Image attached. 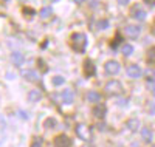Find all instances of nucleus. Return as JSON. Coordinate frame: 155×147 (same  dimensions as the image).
I'll return each mask as SVG.
<instances>
[{"label": "nucleus", "instance_id": "4", "mask_svg": "<svg viewBox=\"0 0 155 147\" xmlns=\"http://www.w3.org/2000/svg\"><path fill=\"white\" fill-rule=\"evenodd\" d=\"M76 135L81 139H90L92 132H90V129L87 127V124H78L76 126Z\"/></svg>", "mask_w": 155, "mask_h": 147}, {"label": "nucleus", "instance_id": "16", "mask_svg": "<svg viewBox=\"0 0 155 147\" xmlns=\"http://www.w3.org/2000/svg\"><path fill=\"white\" fill-rule=\"evenodd\" d=\"M87 99L90 102H99L101 101V95H99L98 91H88L87 93Z\"/></svg>", "mask_w": 155, "mask_h": 147}, {"label": "nucleus", "instance_id": "14", "mask_svg": "<svg viewBox=\"0 0 155 147\" xmlns=\"http://www.w3.org/2000/svg\"><path fill=\"white\" fill-rule=\"evenodd\" d=\"M106 112H107V109L104 105H98V107H95L93 109V115L96 116V118H99V119H102L106 116Z\"/></svg>", "mask_w": 155, "mask_h": 147}, {"label": "nucleus", "instance_id": "23", "mask_svg": "<svg viewBox=\"0 0 155 147\" xmlns=\"http://www.w3.org/2000/svg\"><path fill=\"white\" fill-rule=\"evenodd\" d=\"M64 82H65V79H64L62 76H54L53 77V84L54 85H62Z\"/></svg>", "mask_w": 155, "mask_h": 147}, {"label": "nucleus", "instance_id": "3", "mask_svg": "<svg viewBox=\"0 0 155 147\" xmlns=\"http://www.w3.org/2000/svg\"><path fill=\"white\" fill-rule=\"evenodd\" d=\"M141 33V26L140 25H127L124 28V34L129 37V39H137Z\"/></svg>", "mask_w": 155, "mask_h": 147}, {"label": "nucleus", "instance_id": "25", "mask_svg": "<svg viewBox=\"0 0 155 147\" xmlns=\"http://www.w3.org/2000/svg\"><path fill=\"white\" fill-rule=\"evenodd\" d=\"M19 116H20L22 119H27V118H28V115H27V113H25V112H22V110L19 112Z\"/></svg>", "mask_w": 155, "mask_h": 147}, {"label": "nucleus", "instance_id": "8", "mask_svg": "<svg viewBox=\"0 0 155 147\" xmlns=\"http://www.w3.org/2000/svg\"><path fill=\"white\" fill-rule=\"evenodd\" d=\"M130 16H132L135 20H144V19H146V11L141 9L140 6H134L132 11H130Z\"/></svg>", "mask_w": 155, "mask_h": 147}, {"label": "nucleus", "instance_id": "19", "mask_svg": "<svg viewBox=\"0 0 155 147\" xmlns=\"http://www.w3.org/2000/svg\"><path fill=\"white\" fill-rule=\"evenodd\" d=\"M121 53H123L124 56H130L132 53H134V47L129 45V44H124V45L121 47Z\"/></svg>", "mask_w": 155, "mask_h": 147}, {"label": "nucleus", "instance_id": "18", "mask_svg": "<svg viewBox=\"0 0 155 147\" xmlns=\"http://www.w3.org/2000/svg\"><path fill=\"white\" fill-rule=\"evenodd\" d=\"M141 136H143V141H146V142L152 141V130H149L147 127H144L143 130H141Z\"/></svg>", "mask_w": 155, "mask_h": 147}, {"label": "nucleus", "instance_id": "9", "mask_svg": "<svg viewBox=\"0 0 155 147\" xmlns=\"http://www.w3.org/2000/svg\"><path fill=\"white\" fill-rule=\"evenodd\" d=\"M22 76L27 79V81H30V82H37L39 81V73L34 71V70H25L22 73Z\"/></svg>", "mask_w": 155, "mask_h": 147}, {"label": "nucleus", "instance_id": "22", "mask_svg": "<svg viewBox=\"0 0 155 147\" xmlns=\"http://www.w3.org/2000/svg\"><path fill=\"white\" fill-rule=\"evenodd\" d=\"M45 127H47V129H54V127H56V121H54L53 118L47 119V121H45Z\"/></svg>", "mask_w": 155, "mask_h": 147}, {"label": "nucleus", "instance_id": "30", "mask_svg": "<svg viewBox=\"0 0 155 147\" xmlns=\"http://www.w3.org/2000/svg\"><path fill=\"white\" fill-rule=\"evenodd\" d=\"M153 95H155V87H153Z\"/></svg>", "mask_w": 155, "mask_h": 147}, {"label": "nucleus", "instance_id": "29", "mask_svg": "<svg viewBox=\"0 0 155 147\" xmlns=\"http://www.w3.org/2000/svg\"><path fill=\"white\" fill-rule=\"evenodd\" d=\"M74 3H78V5H82V3H84V0H74Z\"/></svg>", "mask_w": 155, "mask_h": 147}, {"label": "nucleus", "instance_id": "1", "mask_svg": "<svg viewBox=\"0 0 155 147\" xmlns=\"http://www.w3.org/2000/svg\"><path fill=\"white\" fill-rule=\"evenodd\" d=\"M71 45H73V48L76 51L82 53L85 50V47H87V37L84 34H81V33H74L71 36Z\"/></svg>", "mask_w": 155, "mask_h": 147}, {"label": "nucleus", "instance_id": "24", "mask_svg": "<svg viewBox=\"0 0 155 147\" xmlns=\"http://www.w3.org/2000/svg\"><path fill=\"white\" fill-rule=\"evenodd\" d=\"M109 26V22L107 20H101V22H98V30H106Z\"/></svg>", "mask_w": 155, "mask_h": 147}, {"label": "nucleus", "instance_id": "17", "mask_svg": "<svg viewBox=\"0 0 155 147\" xmlns=\"http://www.w3.org/2000/svg\"><path fill=\"white\" fill-rule=\"evenodd\" d=\"M127 129L132 130V132H137L140 129V121L138 119H129L127 121Z\"/></svg>", "mask_w": 155, "mask_h": 147}, {"label": "nucleus", "instance_id": "12", "mask_svg": "<svg viewBox=\"0 0 155 147\" xmlns=\"http://www.w3.org/2000/svg\"><path fill=\"white\" fill-rule=\"evenodd\" d=\"M11 60H12V64H14V65H22L23 64V60H25V57H23V54H22V53L20 51H14V53H12V54H11Z\"/></svg>", "mask_w": 155, "mask_h": 147}, {"label": "nucleus", "instance_id": "2", "mask_svg": "<svg viewBox=\"0 0 155 147\" xmlns=\"http://www.w3.org/2000/svg\"><path fill=\"white\" fill-rule=\"evenodd\" d=\"M104 88H106V91L109 93V95H112V96H118V95H121V93H123V84L120 81H115V79L109 81Z\"/></svg>", "mask_w": 155, "mask_h": 147}, {"label": "nucleus", "instance_id": "10", "mask_svg": "<svg viewBox=\"0 0 155 147\" xmlns=\"http://www.w3.org/2000/svg\"><path fill=\"white\" fill-rule=\"evenodd\" d=\"M84 71H85L87 76H95V73H96L95 64H93L92 60H85V62H84Z\"/></svg>", "mask_w": 155, "mask_h": 147}, {"label": "nucleus", "instance_id": "13", "mask_svg": "<svg viewBox=\"0 0 155 147\" xmlns=\"http://www.w3.org/2000/svg\"><path fill=\"white\" fill-rule=\"evenodd\" d=\"M28 99H30V102L41 101V99H42V91H41V90H31V91L28 93Z\"/></svg>", "mask_w": 155, "mask_h": 147}, {"label": "nucleus", "instance_id": "15", "mask_svg": "<svg viewBox=\"0 0 155 147\" xmlns=\"http://www.w3.org/2000/svg\"><path fill=\"white\" fill-rule=\"evenodd\" d=\"M51 14H53V9H51L50 6H44L41 11H39V17L41 19H48V17H51Z\"/></svg>", "mask_w": 155, "mask_h": 147}, {"label": "nucleus", "instance_id": "28", "mask_svg": "<svg viewBox=\"0 0 155 147\" xmlns=\"http://www.w3.org/2000/svg\"><path fill=\"white\" fill-rule=\"evenodd\" d=\"M98 129H99V130H106V126L101 122V124H98Z\"/></svg>", "mask_w": 155, "mask_h": 147}, {"label": "nucleus", "instance_id": "32", "mask_svg": "<svg viewBox=\"0 0 155 147\" xmlns=\"http://www.w3.org/2000/svg\"><path fill=\"white\" fill-rule=\"evenodd\" d=\"M152 147H155V145H152Z\"/></svg>", "mask_w": 155, "mask_h": 147}, {"label": "nucleus", "instance_id": "6", "mask_svg": "<svg viewBox=\"0 0 155 147\" xmlns=\"http://www.w3.org/2000/svg\"><path fill=\"white\" fill-rule=\"evenodd\" d=\"M104 68H106V73H107V74H116V73L120 71V62L109 60V62H106Z\"/></svg>", "mask_w": 155, "mask_h": 147}, {"label": "nucleus", "instance_id": "11", "mask_svg": "<svg viewBox=\"0 0 155 147\" xmlns=\"http://www.w3.org/2000/svg\"><path fill=\"white\" fill-rule=\"evenodd\" d=\"M74 99V93L70 90V88H65L62 91V102H65V104H71Z\"/></svg>", "mask_w": 155, "mask_h": 147}, {"label": "nucleus", "instance_id": "31", "mask_svg": "<svg viewBox=\"0 0 155 147\" xmlns=\"http://www.w3.org/2000/svg\"><path fill=\"white\" fill-rule=\"evenodd\" d=\"M53 2H59V0H53Z\"/></svg>", "mask_w": 155, "mask_h": 147}, {"label": "nucleus", "instance_id": "5", "mask_svg": "<svg viewBox=\"0 0 155 147\" xmlns=\"http://www.w3.org/2000/svg\"><path fill=\"white\" fill-rule=\"evenodd\" d=\"M54 147H71V139L67 135H58L54 138Z\"/></svg>", "mask_w": 155, "mask_h": 147}, {"label": "nucleus", "instance_id": "7", "mask_svg": "<svg viewBox=\"0 0 155 147\" xmlns=\"http://www.w3.org/2000/svg\"><path fill=\"white\" fill-rule=\"evenodd\" d=\"M127 74H129V77H132V79H138V77L143 76V70L135 64V65H130L127 68Z\"/></svg>", "mask_w": 155, "mask_h": 147}, {"label": "nucleus", "instance_id": "21", "mask_svg": "<svg viewBox=\"0 0 155 147\" xmlns=\"http://www.w3.org/2000/svg\"><path fill=\"white\" fill-rule=\"evenodd\" d=\"M42 142H44V139L41 136H36L31 142V147H42Z\"/></svg>", "mask_w": 155, "mask_h": 147}, {"label": "nucleus", "instance_id": "20", "mask_svg": "<svg viewBox=\"0 0 155 147\" xmlns=\"http://www.w3.org/2000/svg\"><path fill=\"white\" fill-rule=\"evenodd\" d=\"M147 62L155 64V47L149 48V51H147Z\"/></svg>", "mask_w": 155, "mask_h": 147}, {"label": "nucleus", "instance_id": "27", "mask_svg": "<svg viewBox=\"0 0 155 147\" xmlns=\"http://www.w3.org/2000/svg\"><path fill=\"white\" fill-rule=\"evenodd\" d=\"M118 3H120V5H127L129 0H118Z\"/></svg>", "mask_w": 155, "mask_h": 147}, {"label": "nucleus", "instance_id": "26", "mask_svg": "<svg viewBox=\"0 0 155 147\" xmlns=\"http://www.w3.org/2000/svg\"><path fill=\"white\" fill-rule=\"evenodd\" d=\"M14 77H16V74H14V73H11V71H9V73H6V79H14Z\"/></svg>", "mask_w": 155, "mask_h": 147}]
</instances>
